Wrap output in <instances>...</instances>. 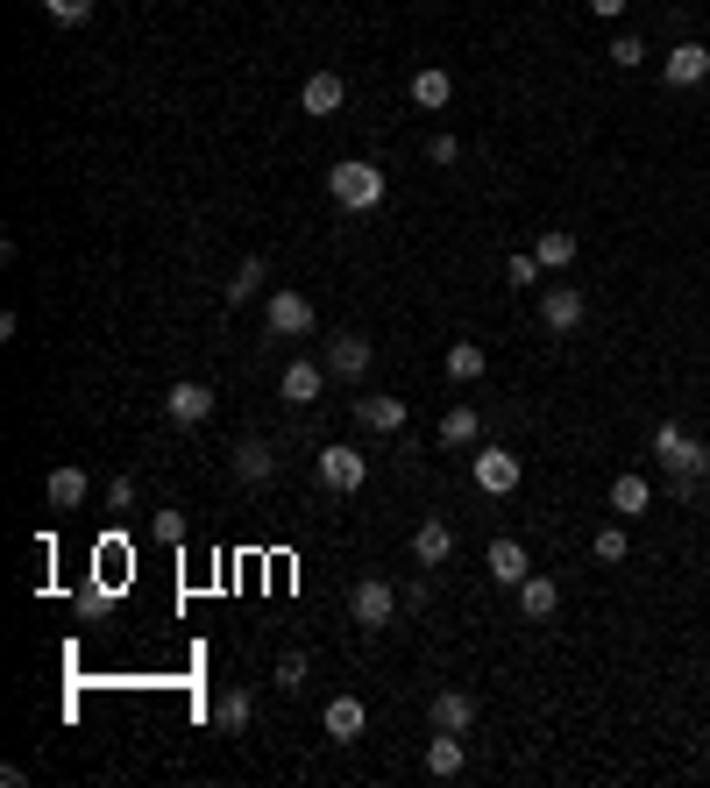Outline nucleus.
I'll return each mask as SVG.
<instances>
[{"mask_svg":"<svg viewBox=\"0 0 710 788\" xmlns=\"http://www.w3.org/2000/svg\"><path fill=\"white\" fill-rule=\"evenodd\" d=\"M328 200L349 206V214H377V206H383V171L362 164V157H341L328 171Z\"/></svg>","mask_w":710,"mask_h":788,"instance_id":"nucleus-1","label":"nucleus"},{"mask_svg":"<svg viewBox=\"0 0 710 788\" xmlns=\"http://www.w3.org/2000/svg\"><path fill=\"white\" fill-rule=\"evenodd\" d=\"M654 463L668 469V476H710V448L689 427H675V419H668V427H654Z\"/></svg>","mask_w":710,"mask_h":788,"instance_id":"nucleus-2","label":"nucleus"},{"mask_svg":"<svg viewBox=\"0 0 710 788\" xmlns=\"http://www.w3.org/2000/svg\"><path fill=\"white\" fill-rule=\"evenodd\" d=\"M313 327H320V313L305 292H271V305H263V341H305Z\"/></svg>","mask_w":710,"mask_h":788,"instance_id":"nucleus-3","label":"nucleus"},{"mask_svg":"<svg viewBox=\"0 0 710 788\" xmlns=\"http://www.w3.org/2000/svg\"><path fill=\"white\" fill-rule=\"evenodd\" d=\"M398 611H406V604H398V590L383 583V575H362V583L349 590V619H356L362 632H383V625L398 619Z\"/></svg>","mask_w":710,"mask_h":788,"instance_id":"nucleus-4","label":"nucleus"},{"mask_svg":"<svg viewBox=\"0 0 710 788\" xmlns=\"http://www.w3.org/2000/svg\"><path fill=\"white\" fill-rule=\"evenodd\" d=\"M313 476H320V490H362L370 463H362V448H349V440H328L313 455Z\"/></svg>","mask_w":710,"mask_h":788,"instance_id":"nucleus-5","label":"nucleus"},{"mask_svg":"<svg viewBox=\"0 0 710 788\" xmlns=\"http://www.w3.org/2000/svg\"><path fill=\"white\" fill-rule=\"evenodd\" d=\"M583 320H590V299L575 292V284H562V278H554L547 292H541V327H547V334H575Z\"/></svg>","mask_w":710,"mask_h":788,"instance_id":"nucleus-6","label":"nucleus"},{"mask_svg":"<svg viewBox=\"0 0 710 788\" xmlns=\"http://www.w3.org/2000/svg\"><path fill=\"white\" fill-rule=\"evenodd\" d=\"M469 476H476V490H490V497H512L526 469H519V455H512V448H484V455L469 463Z\"/></svg>","mask_w":710,"mask_h":788,"instance_id":"nucleus-7","label":"nucleus"},{"mask_svg":"<svg viewBox=\"0 0 710 788\" xmlns=\"http://www.w3.org/2000/svg\"><path fill=\"white\" fill-rule=\"evenodd\" d=\"M164 412L178 419V427H200V419H214V383H200V377H178L164 391Z\"/></svg>","mask_w":710,"mask_h":788,"instance_id":"nucleus-8","label":"nucleus"},{"mask_svg":"<svg viewBox=\"0 0 710 788\" xmlns=\"http://www.w3.org/2000/svg\"><path fill=\"white\" fill-rule=\"evenodd\" d=\"M370 341L356 334V327H341V334H328V377H341V383H356V377H370Z\"/></svg>","mask_w":710,"mask_h":788,"instance_id":"nucleus-9","label":"nucleus"},{"mask_svg":"<svg viewBox=\"0 0 710 788\" xmlns=\"http://www.w3.org/2000/svg\"><path fill=\"white\" fill-rule=\"evenodd\" d=\"M412 562L419 568H448L455 562V526L448 518H419L412 526Z\"/></svg>","mask_w":710,"mask_h":788,"instance_id":"nucleus-10","label":"nucleus"},{"mask_svg":"<svg viewBox=\"0 0 710 788\" xmlns=\"http://www.w3.org/2000/svg\"><path fill=\"white\" fill-rule=\"evenodd\" d=\"M328 391V362H284V377H278V398L284 406H313V398Z\"/></svg>","mask_w":710,"mask_h":788,"instance_id":"nucleus-11","label":"nucleus"},{"mask_svg":"<svg viewBox=\"0 0 710 788\" xmlns=\"http://www.w3.org/2000/svg\"><path fill=\"white\" fill-rule=\"evenodd\" d=\"M349 107V86L334 79V71H313V79L299 86V114H313V121H328V114Z\"/></svg>","mask_w":710,"mask_h":788,"instance_id":"nucleus-12","label":"nucleus"},{"mask_svg":"<svg viewBox=\"0 0 710 788\" xmlns=\"http://www.w3.org/2000/svg\"><path fill=\"white\" fill-rule=\"evenodd\" d=\"M86 497H93V476H86V469H71V463H65V469H50V476H43V505H50V512H79Z\"/></svg>","mask_w":710,"mask_h":788,"instance_id":"nucleus-13","label":"nucleus"},{"mask_svg":"<svg viewBox=\"0 0 710 788\" xmlns=\"http://www.w3.org/2000/svg\"><path fill=\"white\" fill-rule=\"evenodd\" d=\"M427 718H434V732H469V724H476V697H469V689H434Z\"/></svg>","mask_w":710,"mask_h":788,"instance_id":"nucleus-14","label":"nucleus"},{"mask_svg":"<svg viewBox=\"0 0 710 788\" xmlns=\"http://www.w3.org/2000/svg\"><path fill=\"white\" fill-rule=\"evenodd\" d=\"M661 79L668 86H703L710 79V50L703 43H675V50L661 57Z\"/></svg>","mask_w":710,"mask_h":788,"instance_id":"nucleus-15","label":"nucleus"},{"mask_svg":"<svg viewBox=\"0 0 710 788\" xmlns=\"http://www.w3.org/2000/svg\"><path fill=\"white\" fill-rule=\"evenodd\" d=\"M484 568H490V583H505V590H519L526 575H533V562H526V547H519V541H490Z\"/></svg>","mask_w":710,"mask_h":788,"instance_id":"nucleus-16","label":"nucleus"},{"mask_svg":"<svg viewBox=\"0 0 710 788\" xmlns=\"http://www.w3.org/2000/svg\"><path fill=\"white\" fill-rule=\"evenodd\" d=\"M356 419H362L370 434H406L412 406H406V398H356Z\"/></svg>","mask_w":710,"mask_h":788,"instance_id":"nucleus-17","label":"nucleus"},{"mask_svg":"<svg viewBox=\"0 0 710 788\" xmlns=\"http://www.w3.org/2000/svg\"><path fill=\"white\" fill-rule=\"evenodd\" d=\"M320 724H328V739H334V746H356V739H362V724H370V710H362L356 697H328V718H320Z\"/></svg>","mask_w":710,"mask_h":788,"instance_id":"nucleus-18","label":"nucleus"},{"mask_svg":"<svg viewBox=\"0 0 710 788\" xmlns=\"http://www.w3.org/2000/svg\"><path fill=\"white\" fill-rule=\"evenodd\" d=\"M554 611H562V583H554V575H526L519 583V619H554Z\"/></svg>","mask_w":710,"mask_h":788,"instance_id":"nucleus-19","label":"nucleus"},{"mask_svg":"<svg viewBox=\"0 0 710 788\" xmlns=\"http://www.w3.org/2000/svg\"><path fill=\"white\" fill-rule=\"evenodd\" d=\"M575 249H583V242H575V227H541L533 256H541V271H547V278H562L568 263H575Z\"/></svg>","mask_w":710,"mask_h":788,"instance_id":"nucleus-20","label":"nucleus"},{"mask_svg":"<svg viewBox=\"0 0 710 788\" xmlns=\"http://www.w3.org/2000/svg\"><path fill=\"white\" fill-rule=\"evenodd\" d=\"M463 767H469L463 732H434V739H427V775H434V781H455Z\"/></svg>","mask_w":710,"mask_h":788,"instance_id":"nucleus-21","label":"nucleus"},{"mask_svg":"<svg viewBox=\"0 0 710 788\" xmlns=\"http://www.w3.org/2000/svg\"><path fill=\"white\" fill-rule=\"evenodd\" d=\"M235 476H242V484H271V476H278V448H271V440H242V448H235Z\"/></svg>","mask_w":710,"mask_h":788,"instance_id":"nucleus-22","label":"nucleus"},{"mask_svg":"<svg viewBox=\"0 0 710 788\" xmlns=\"http://www.w3.org/2000/svg\"><path fill=\"white\" fill-rule=\"evenodd\" d=\"M646 505H654V484H646V476H611V512H619V518H640Z\"/></svg>","mask_w":710,"mask_h":788,"instance_id":"nucleus-23","label":"nucleus"},{"mask_svg":"<svg viewBox=\"0 0 710 788\" xmlns=\"http://www.w3.org/2000/svg\"><path fill=\"white\" fill-rule=\"evenodd\" d=\"M249 718H256V697H249V689H221V703H214V724H221V732L242 739Z\"/></svg>","mask_w":710,"mask_h":788,"instance_id":"nucleus-24","label":"nucleus"},{"mask_svg":"<svg viewBox=\"0 0 710 788\" xmlns=\"http://www.w3.org/2000/svg\"><path fill=\"white\" fill-rule=\"evenodd\" d=\"M440 370H448V383H476L490 370V356L476 349V341H448V356H440Z\"/></svg>","mask_w":710,"mask_h":788,"instance_id":"nucleus-25","label":"nucleus"},{"mask_svg":"<svg viewBox=\"0 0 710 788\" xmlns=\"http://www.w3.org/2000/svg\"><path fill=\"white\" fill-rule=\"evenodd\" d=\"M412 100L427 107V114H440V107L455 100V79H448L440 65H419V71H412Z\"/></svg>","mask_w":710,"mask_h":788,"instance_id":"nucleus-26","label":"nucleus"},{"mask_svg":"<svg viewBox=\"0 0 710 788\" xmlns=\"http://www.w3.org/2000/svg\"><path fill=\"white\" fill-rule=\"evenodd\" d=\"M476 434H484L476 406H448V412H440V448H476Z\"/></svg>","mask_w":710,"mask_h":788,"instance_id":"nucleus-27","label":"nucleus"},{"mask_svg":"<svg viewBox=\"0 0 710 788\" xmlns=\"http://www.w3.org/2000/svg\"><path fill=\"white\" fill-rule=\"evenodd\" d=\"M263 278H271V263H263V256H242L235 278H227V305H249V299L263 292Z\"/></svg>","mask_w":710,"mask_h":788,"instance_id":"nucleus-28","label":"nucleus"},{"mask_svg":"<svg viewBox=\"0 0 710 788\" xmlns=\"http://www.w3.org/2000/svg\"><path fill=\"white\" fill-rule=\"evenodd\" d=\"M305 675H313V661H305V653L292 646V653H278V668H271V682L284 689V697H292V689H305Z\"/></svg>","mask_w":710,"mask_h":788,"instance_id":"nucleus-29","label":"nucleus"},{"mask_svg":"<svg viewBox=\"0 0 710 788\" xmlns=\"http://www.w3.org/2000/svg\"><path fill=\"white\" fill-rule=\"evenodd\" d=\"M590 554H597L604 568H619L625 554H632V541H625V526H597V541H590Z\"/></svg>","mask_w":710,"mask_h":788,"instance_id":"nucleus-30","label":"nucleus"},{"mask_svg":"<svg viewBox=\"0 0 710 788\" xmlns=\"http://www.w3.org/2000/svg\"><path fill=\"white\" fill-rule=\"evenodd\" d=\"M547 271H541V256L533 249H519V256H505V284H541Z\"/></svg>","mask_w":710,"mask_h":788,"instance_id":"nucleus-31","label":"nucleus"},{"mask_svg":"<svg viewBox=\"0 0 710 788\" xmlns=\"http://www.w3.org/2000/svg\"><path fill=\"white\" fill-rule=\"evenodd\" d=\"M611 65H619V71H640V65H646V43H640V36H611Z\"/></svg>","mask_w":710,"mask_h":788,"instance_id":"nucleus-32","label":"nucleus"},{"mask_svg":"<svg viewBox=\"0 0 710 788\" xmlns=\"http://www.w3.org/2000/svg\"><path fill=\"white\" fill-rule=\"evenodd\" d=\"M43 14H50V22H86V14H93V0H43Z\"/></svg>","mask_w":710,"mask_h":788,"instance_id":"nucleus-33","label":"nucleus"},{"mask_svg":"<svg viewBox=\"0 0 710 788\" xmlns=\"http://www.w3.org/2000/svg\"><path fill=\"white\" fill-rule=\"evenodd\" d=\"M149 526H157V541H164V547H178V541H185V512H157Z\"/></svg>","mask_w":710,"mask_h":788,"instance_id":"nucleus-34","label":"nucleus"},{"mask_svg":"<svg viewBox=\"0 0 710 788\" xmlns=\"http://www.w3.org/2000/svg\"><path fill=\"white\" fill-rule=\"evenodd\" d=\"M427 164H440V171L463 164V143H455V136H434V143H427Z\"/></svg>","mask_w":710,"mask_h":788,"instance_id":"nucleus-35","label":"nucleus"},{"mask_svg":"<svg viewBox=\"0 0 710 788\" xmlns=\"http://www.w3.org/2000/svg\"><path fill=\"white\" fill-rule=\"evenodd\" d=\"M128 505H136V476H114V484H107V512H128Z\"/></svg>","mask_w":710,"mask_h":788,"instance_id":"nucleus-36","label":"nucleus"},{"mask_svg":"<svg viewBox=\"0 0 710 788\" xmlns=\"http://www.w3.org/2000/svg\"><path fill=\"white\" fill-rule=\"evenodd\" d=\"M625 8H632V0H590V14H604V22H619Z\"/></svg>","mask_w":710,"mask_h":788,"instance_id":"nucleus-37","label":"nucleus"},{"mask_svg":"<svg viewBox=\"0 0 710 788\" xmlns=\"http://www.w3.org/2000/svg\"><path fill=\"white\" fill-rule=\"evenodd\" d=\"M703 505H710V476H703Z\"/></svg>","mask_w":710,"mask_h":788,"instance_id":"nucleus-38","label":"nucleus"}]
</instances>
